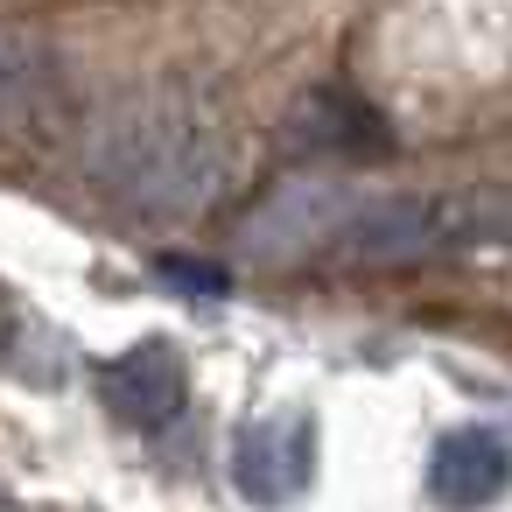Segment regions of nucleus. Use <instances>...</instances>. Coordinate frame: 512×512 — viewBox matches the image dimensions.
Returning a JSON list of instances; mask_svg holds the SVG:
<instances>
[{"label":"nucleus","mask_w":512,"mask_h":512,"mask_svg":"<svg viewBox=\"0 0 512 512\" xmlns=\"http://www.w3.org/2000/svg\"><path fill=\"white\" fill-rule=\"evenodd\" d=\"M316 477V421L309 414H260L232 442V484L253 505H295Z\"/></svg>","instance_id":"3"},{"label":"nucleus","mask_w":512,"mask_h":512,"mask_svg":"<svg viewBox=\"0 0 512 512\" xmlns=\"http://www.w3.org/2000/svg\"><path fill=\"white\" fill-rule=\"evenodd\" d=\"M183 393H190L183 358H176V344H162V337H148V344H134V351H120V358L106 365V407H113L127 428H162V421H176V414H183Z\"/></svg>","instance_id":"5"},{"label":"nucleus","mask_w":512,"mask_h":512,"mask_svg":"<svg viewBox=\"0 0 512 512\" xmlns=\"http://www.w3.org/2000/svg\"><path fill=\"white\" fill-rule=\"evenodd\" d=\"M239 148L190 92H127L85 120V176L134 218L190 225L232 190Z\"/></svg>","instance_id":"1"},{"label":"nucleus","mask_w":512,"mask_h":512,"mask_svg":"<svg viewBox=\"0 0 512 512\" xmlns=\"http://www.w3.org/2000/svg\"><path fill=\"white\" fill-rule=\"evenodd\" d=\"M505 484H512V456H505V442H498L491 428H456V435L435 442V463H428L435 505H449V512H484V505L505 498Z\"/></svg>","instance_id":"6"},{"label":"nucleus","mask_w":512,"mask_h":512,"mask_svg":"<svg viewBox=\"0 0 512 512\" xmlns=\"http://www.w3.org/2000/svg\"><path fill=\"white\" fill-rule=\"evenodd\" d=\"M351 197L358 190H344V183H288V190H274L239 225V246L253 260H295L309 246H330V232H337V218H344Z\"/></svg>","instance_id":"4"},{"label":"nucleus","mask_w":512,"mask_h":512,"mask_svg":"<svg viewBox=\"0 0 512 512\" xmlns=\"http://www.w3.org/2000/svg\"><path fill=\"white\" fill-rule=\"evenodd\" d=\"M155 274L176 281V288H190V295H225V267L218 260H197V253H162Z\"/></svg>","instance_id":"9"},{"label":"nucleus","mask_w":512,"mask_h":512,"mask_svg":"<svg viewBox=\"0 0 512 512\" xmlns=\"http://www.w3.org/2000/svg\"><path fill=\"white\" fill-rule=\"evenodd\" d=\"M498 232V211L477 197H428V190H393V197H351L330 253L358 260V267H414V260H442L456 246H477Z\"/></svg>","instance_id":"2"},{"label":"nucleus","mask_w":512,"mask_h":512,"mask_svg":"<svg viewBox=\"0 0 512 512\" xmlns=\"http://www.w3.org/2000/svg\"><path fill=\"white\" fill-rule=\"evenodd\" d=\"M295 141L302 148H330V155H379L386 148V127L351 99V92H316L295 120Z\"/></svg>","instance_id":"7"},{"label":"nucleus","mask_w":512,"mask_h":512,"mask_svg":"<svg viewBox=\"0 0 512 512\" xmlns=\"http://www.w3.org/2000/svg\"><path fill=\"white\" fill-rule=\"evenodd\" d=\"M50 92H57L50 50L29 43V36H0V127H29V120H43Z\"/></svg>","instance_id":"8"}]
</instances>
